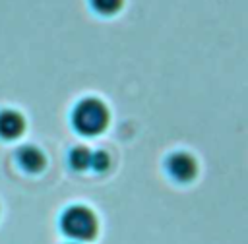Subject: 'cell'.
<instances>
[{"mask_svg": "<svg viewBox=\"0 0 248 244\" xmlns=\"http://www.w3.org/2000/svg\"><path fill=\"white\" fill-rule=\"evenodd\" d=\"M70 120H72V126H74V130L78 134H81V136H97L108 126L110 112H108V107L101 99L85 97V99L76 103Z\"/></svg>", "mask_w": 248, "mask_h": 244, "instance_id": "6da1fadb", "label": "cell"}, {"mask_svg": "<svg viewBox=\"0 0 248 244\" xmlns=\"http://www.w3.org/2000/svg\"><path fill=\"white\" fill-rule=\"evenodd\" d=\"M58 225L64 236H68L72 242H89L97 236L99 230L97 215L93 213V209L81 203L66 207L60 215Z\"/></svg>", "mask_w": 248, "mask_h": 244, "instance_id": "7a4b0ae2", "label": "cell"}, {"mask_svg": "<svg viewBox=\"0 0 248 244\" xmlns=\"http://www.w3.org/2000/svg\"><path fill=\"white\" fill-rule=\"evenodd\" d=\"M165 168L176 182H190L198 174V161L188 151H174L167 157Z\"/></svg>", "mask_w": 248, "mask_h": 244, "instance_id": "3957f363", "label": "cell"}, {"mask_svg": "<svg viewBox=\"0 0 248 244\" xmlns=\"http://www.w3.org/2000/svg\"><path fill=\"white\" fill-rule=\"evenodd\" d=\"M25 130V118L16 108H2L0 110V137L2 139H16Z\"/></svg>", "mask_w": 248, "mask_h": 244, "instance_id": "277c9868", "label": "cell"}, {"mask_svg": "<svg viewBox=\"0 0 248 244\" xmlns=\"http://www.w3.org/2000/svg\"><path fill=\"white\" fill-rule=\"evenodd\" d=\"M16 161L25 172H31V174L41 172L45 168V165H46L45 153L35 145H21L16 151Z\"/></svg>", "mask_w": 248, "mask_h": 244, "instance_id": "5b68a950", "label": "cell"}, {"mask_svg": "<svg viewBox=\"0 0 248 244\" xmlns=\"http://www.w3.org/2000/svg\"><path fill=\"white\" fill-rule=\"evenodd\" d=\"M68 161H70V167L76 168V170H85L91 167V151L89 147H83V145H78L70 151L68 155Z\"/></svg>", "mask_w": 248, "mask_h": 244, "instance_id": "8992f818", "label": "cell"}, {"mask_svg": "<svg viewBox=\"0 0 248 244\" xmlns=\"http://www.w3.org/2000/svg\"><path fill=\"white\" fill-rule=\"evenodd\" d=\"M93 12L101 14V15H114L122 10L124 0H89Z\"/></svg>", "mask_w": 248, "mask_h": 244, "instance_id": "52a82bcc", "label": "cell"}, {"mask_svg": "<svg viewBox=\"0 0 248 244\" xmlns=\"http://www.w3.org/2000/svg\"><path fill=\"white\" fill-rule=\"evenodd\" d=\"M91 167H93L97 172L107 170V168L110 167V155H108L107 151H103V149L91 153Z\"/></svg>", "mask_w": 248, "mask_h": 244, "instance_id": "ba28073f", "label": "cell"}, {"mask_svg": "<svg viewBox=\"0 0 248 244\" xmlns=\"http://www.w3.org/2000/svg\"><path fill=\"white\" fill-rule=\"evenodd\" d=\"M66 244H79V242H66Z\"/></svg>", "mask_w": 248, "mask_h": 244, "instance_id": "9c48e42d", "label": "cell"}]
</instances>
